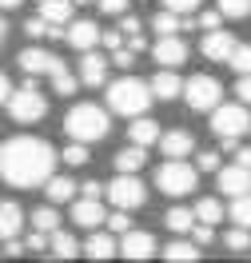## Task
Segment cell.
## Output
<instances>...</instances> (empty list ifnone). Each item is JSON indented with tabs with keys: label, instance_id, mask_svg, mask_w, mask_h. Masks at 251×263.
I'll list each match as a JSON object with an SVG mask.
<instances>
[{
	"label": "cell",
	"instance_id": "cell-1",
	"mask_svg": "<svg viewBox=\"0 0 251 263\" xmlns=\"http://www.w3.org/2000/svg\"><path fill=\"white\" fill-rule=\"evenodd\" d=\"M56 148L40 136H12L0 144V180L8 187H40L56 176Z\"/></svg>",
	"mask_w": 251,
	"mask_h": 263
},
{
	"label": "cell",
	"instance_id": "cell-2",
	"mask_svg": "<svg viewBox=\"0 0 251 263\" xmlns=\"http://www.w3.org/2000/svg\"><path fill=\"white\" fill-rule=\"evenodd\" d=\"M151 80L144 84L140 76H120V80H112L108 84V108L116 116H144L148 112V104H151Z\"/></svg>",
	"mask_w": 251,
	"mask_h": 263
},
{
	"label": "cell",
	"instance_id": "cell-3",
	"mask_svg": "<svg viewBox=\"0 0 251 263\" xmlns=\"http://www.w3.org/2000/svg\"><path fill=\"white\" fill-rule=\"evenodd\" d=\"M108 112L104 108H96V104H76L72 112L64 116V132L68 140H84V144H96V140H104L108 136Z\"/></svg>",
	"mask_w": 251,
	"mask_h": 263
},
{
	"label": "cell",
	"instance_id": "cell-4",
	"mask_svg": "<svg viewBox=\"0 0 251 263\" xmlns=\"http://www.w3.org/2000/svg\"><path fill=\"white\" fill-rule=\"evenodd\" d=\"M8 116H12L16 124H36V120L48 116V100H44V92L32 84V76H28V84L12 88V96H8Z\"/></svg>",
	"mask_w": 251,
	"mask_h": 263
},
{
	"label": "cell",
	"instance_id": "cell-5",
	"mask_svg": "<svg viewBox=\"0 0 251 263\" xmlns=\"http://www.w3.org/2000/svg\"><path fill=\"white\" fill-rule=\"evenodd\" d=\"M196 183H200V167L184 164V160H167V164L156 167V187L164 192V196H187V192H196Z\"/></svg>",
	"mask_w": 251,
	"mask_h": 263
},
{
	"label": "cell",
	"instance_id": "cell-6",
	"mask_svg": "<svg viewBox=\"0 0 251 263\" xmlns=\"http://www.w3.org/2000/svg\"><path fill=\"white\" fill-rule=\"evenodd\" d=\"M108 199H112V208L136 212V208H144V199H148V187L136 180V172H116V180L108 183Z\"/></svg>",
	"mask_w": 251,
	"mask_h": 263
},
{
	"label": "cell",
	"instance_id": "cell-7",
	"mask_svg": "<svg viewBox=\"0 0 251 263\" xmlns=\"http://www.w3.org/2000/svg\"><path fill=\"white\" fill-rule=\"evenodd\" d=\"M251 104H219L216 112H207L211 116V132L216 136H243V132H251V112H247Z\"/></svg>",
	"mask_w": 251,
	"mask_h": 263
},
{
	"label": "cell",
	"instance_id": "cell-8",
	"mask_svg": "<svg viewBox=\"0 0 251 263\" xmlns=\"http://www.w3.org/2000/svg\"><path fill=\"white\" fill-rule=\"evenodd\" d=\"M184 96H187V108L191 112H216L219 100H223V84L211 80V76H191L184 84Z\"/></svg>",
	"mask_w": 251,
	"mask_h": 263
},
{
	"label": "cell",
	"instance_id": "cell-9",
	"mask_svg": "<svg viewBox=\"0 0 251 263\" xmlns=\"http://www.w3.org/2000/svg\"><path fill=\"white\" fill-rule=\"evenodd\" d=\"M216 187H219V196H247L251 192V167L247 164H239L235 160L231 167H219V176H216Z\"/></svg>",
	"mask_w": 251,
	"mask_h": 263
},
{
	"label": "cell",
	"instance_id": "cell-10",
	"mask_svg": "<svg viewBox=\"0 0 251 263\" xmlns=\"http://www.w3.org/2000/svg\"><path fill=\"white\" fill-rule=\"evenodd\" d=\"M16 64H20V72H24V76H52L56 68L64 64V60H56L48 48H24V52L16 56Z\"/></svg>",
	"mask_w": 251,
	"mask_h": 263
},
{
	"label": "cell",
	"instance_id": "cell-11",
	"mask_svg": "<svg viewBox=\"0 0 251 263\" xmlns=\"http://www.w3.org/2000/svg\"><path fill=\"white\" fill-rule=\"evenodd\" d=\"M120 255L124 259H132V263H140V259H151L156 255V235H148V231H124L120 235Z\"/></svg>",
	"mask_w": 251,
	"mask_h": 263
},
{
	"label": "cell",
	"instance_id": "cell-12",
	"mask_svg": "<svg viewBox=\"0 0 251 263\" xmlns=\"http://www.w3.org/2000/svg\"><path fill=\"white\" fill-rule=\"evenodd\" d=\"M235 44H239V40H235L231 32H223V28H211V32L203 36L200 52L207 56V60H211V64H227V60H231V52H235Z\"/></svg>",
	"mask_w": 251,
	"mask_h": 263
},
{
	"label": "cell",
	"instance_id": "cell-13",
	"mask_svg": "<svg viewBox=\"0 0 251 263\" xmlns=\"http://www.w3.org/2000/svg\"><path fill=\"white\" fill-rule=\"evenodd\" d=\"M72 223H76V228H88V231H96L100 223H108V212L100 208V199H92V196H80L76 203H72Z\"/></svg>",
	"mask_w": 251,
	"mask_h": 263
},
{
	"label": "cell",
	"instance_id": "cell-14",
	"mask_svg": "<svg viewBox=\"0 0 251 263\" xmlns=\"http://www.w3.org/2000/svg\"><path fill=\"white\" fill-rule=\"evenodd\" d=\"M108 64H112V56H100L96 48H88L80 60V84H88V88L108 84Z\"/></svg>",
	"mask_w": 251,
	"mask_h": 263
},
{
	"label": "cell",
	"instance_id": "cell-15",
	"mask_svg": "<svg viewBox=\"0 0 251 263\" xmlns=\"http://www.w3.org/2000/svg\"><path fill=\"white\" fill-rule=\"evenodd\" d=\"M64 40H68L76 52H88V48H96V44L104 40V28H100V24H92V20H72Z\"/></svg>",
	"mask_w": 251,
	"mask_h": 263
},
{
	"label": "cell",
	"instance_id": "cell-16",
	"mask_svg": "<svg viewBox=\"0 0 251 263\" xmlns=\"http://www.w3.org/2000/svg\"><path fill=\"white\" fill-rule=\"evenodd\" d=\"M151 56H156L164 68H180L187 60V44L180 40V36H160V40L151 44Z\"/></svg>",
	"mask_w": 251,
	"mask_h": 263
},
{
	"label": "cell",
	"instance_id": "cell-17",
	"mask_svg": "<svg viewBox=\"0 0 251 263\" xmlns=\"http://www.w3.org/2000/svg\"><path fill=\"white\" fill-rule=\"evenodd\" d=\"M84 255H88V259H96V263L116 259V255H120L116 231H92V235H88V243H84Z\"/></svg>",
	"mask_w": 251,
	"mask_h": 263
},
{
	"label": "cell",
	"instance_id": "cell-18",
	"mask_svg": "<svg viewBox=\"0 0 251 263\" xmlns=\"http://www.w3.org/2000/svg\"><path fill=\"white\" fill-rule=\"evenodd\" d=\"M160 152H164L167 160H184L187 152H196V136L184 128H176V132H164L160 136Z\"/></svg>",
	"mask_w": 251,
	"mask_h": 263
},
{
	"label": "cell",
	"instance_id": "cell-19",
	"mask_svg": "<svg viewBox=\"0 0 251 263\" xmlns=\"http://www.w3.org/2000/svg\"><path fill=\"white\" fill-rule=\"evenodd\" d=\"M20 228H24V212H20V203L4 199V203H0V243H4V239H16Z\"/></svg>",
	"mask_w": 251,
	"mask_h": 263
},
{
	"label": "cell",
	"instance_id": "cell-20",
	"mask_svg": "<svg viewBox=\"0 0 251 263\" xmlns=\"http://www.w3.org/2000/svg\"><path fill=\"white\" fill-rule=\"evenodd\" d=\"M160 255H164L167 263H196L203 251H200V243H196V239L187 235V239H171V243H167Z\"/></svg>",
	"mask_w": 251,
	"mask_h": 263
},
{
	"label": "cell",
	"instance_id": "cell-21",
	"mask_svg": "<svg viewBox=\"0 0 251 263\" xmlns=\"http://www.w3.org/2000/svg\"><path fill=\"white\" fill-rule=\"evenodd\" d=\"M151 92H156V100H176V96H184V80L167 68V72H156L151 76Z\"/></svg>",
	"mask_w": 251,
	"mask_h": 263
},
{
	"label": "cell",
	"instance_id": "cell-22",
	"mask_svg": "<svg viewBox=\"0 0 251 263\" xmlns=\"http://www.w3.org/2000/svg\"><path fill=\"white\" fill-rule=\"evenodd\" d=\"M48 255L52 259H76V255H84V247L76 243V235H68V231H52V243H48Z\"/></svg>",
	"mask_w": 251,
	"mask_h": 263
},
{
	"label": "cell",
	"instance_id": "cell-23",
	"mask_svg": "<svg viewBox=\"0 0 251 263\" xmlns=\"http://www.w3.org/2000/svg\"><path fill=\"white\" fill-rule=\"evenodd\" d=\"M160 136H164L160 124L148 120V116H136V124H128V140H132V144H144V148H148V144H156Z\"/></svg>",
	"mask_w": 251,
	"mask_h": 263
},
{
	"label": "cell",
	"instance_id": "cell-24",
	"mask_svg": "<svg viewBox=\"0 0 251 263\" xmlns=\"http://www.w3.org/2000/svg\"><path fill=\"white\" fill-rule=\"evenodd\" d=\"M72 8H76V0H40V16L48 24H68Z\"/></svg>",
	"mask_w": 251,
	"mask_h": 263
},
{
	"label": "cell",
	"instance_id": "cell-25",
	"mask_svg": "<svg viewBox=\"0 0 251 263\" xmlns=\"http://www.w3.org/2000/svg\"><path fill=\"white\" fill-rule=\"evenodd\" d=\"M76 187H80V183H72L68 176H52V180L44 183V192H48V203H72Z\"/></svg>",
	"mask_w": 251,
	"mask_h": 263
},
{
	"label": "cell",
	"instance_id": "cell-26",
	"mask_svg": "<svg viewBox=\"0 0 251 263\" xmlns=\"http://www.w3.org/2000/svg\"><path fill=\"white\" fill-rule=\"evenodd\" d=\"M144 160H148V156H144V144H128V148L116 152V160H112V164H116V172H140Z\"/></svg>",
	"mask_w": 251,
	"mask_h": 263
},
{
	"label": "cell",
	"instance_id": "cell-27",
	"mask_svg": "<svg viewBox=\"0 0 251 263\" xmlns=\"http://www.w3.org/2000/svg\"><path fill=\"white\" fill-rule=\"evenodd\" d=\"M196 219H200V215L191 212V208H167V215H164V223L176 231V235H187V231L196 228Z\"/></svg>",
	"mask_w": 251,
	"mask_h": 263
},
{
	"label": "cell",
	"instance_id": "cell-28",
	"mask_svg": "<svg viewBox=\"0 0 251 263\" xmlns=\"http://www.w3.org/2000/svg\"><path fill=\"white\" fill-rule=\"evenodd\" d=\"M32 228H36V231H48V235L60 228V212H56V203H48V208H36V212H32Z\"/></svg>",
	"mask_w": 251,
	"mask_h": 263
},
{
	"label": "cell",
	"instance_id": "cell-29",
	"mask_svg": "<svg viewBox=\"0 0 251 263\" xmlns=\"http://www.w3.org/2000/svg\"><path fill=\"white\" fill-rule=\"evenodd\" d=\"M223 243H227V251H235V255L251 251V228H239V223H235V228L223 235Z\"/></svg>",
	"mask_w": 251,
	"mask_h": 263
},
{
	"label": "cell",
	"instance_id": "cell-30",
	"mask_svg": "<svg viewBox=\"0 0 251 263\" xmlns=\"http://www.w3.org/2000/svg\"><path fill=\"white\" fill-rule=\"evenodd\" d=\"M196 215H200L203 223H219V219H223V203H219L216 196H207V199H200V203H196Z\"/></svg>",
	"mask_w": 251,
	"mask_h": 263
},
{
	"label": "cell",
	"instance_id": "cell-31",
	"mask_svg": "<svg viewBox=\"0 0 251 263\" xmlns=\"http://www.w3.org/2000/svg\"><path fill=\"white\" fill-rule=\"evenodd\" d=\"M48 80H52V92H56V96H72V92H76V76H72V72H68L64 64L56 68Z\"/></svg>",
	"mask_w": 251,
	"mask_h": 263
},
{
	"label": "cell",
	"instance_id": "cell-32",
	"mask_svg": "<svg viewBox=\"0 0 251 263\" xmlns=\"http://www.w3.org/2000/svg\"><path fill=\"white\" fill-rule=\"evenodd\" d=\"M227 215H231L239 228H251V192H247V196H235L231 208H227Z\"/></svg>",
	"mask_w": 251,
	"mask_h": 263
},
{
	"label": "cell",
	"instance_id": "cell-33",
	"mask_svg": "<svg viewBox=\"0 0 251 263\" xmlns=\"http://www.w3.org/2000/svg\"><path fill=\"white\" fill-rule=\"evenodd\" d=\"M151 28H156L160 36H176L180 28H184V24H180V12H171V8H164L160 16L151 20Z\"/></svg>",
	"mask_w": 251,
	"mask_h": 263
},
{
	"label": "cell",
	"instance_id": "cell-34",
	"mask_svg": "<svg viewBox=\"0 0 251 263\" xmlns=\"http://www.w3.org/2000/svg\"><path fill=\"white\" fill-rule=\"evenodd\" d=\"M60 160H64L68 167H84L88 164V144H84V140H72V144L60 152Z\"/></svg>",
	"mask_w": 251,
	"mask_h": 263
},
{
	"label": "cell",
	"instance_id": "cell-35",
	"mask_svg": "<svg viewBox=\"0 0 251 263\" xmlns=\"http://www.w3.org/2000/svg\"><path fill=\"white\" fill-rule=\"evenodd\" d=\"M227 64H231L239 76H247V72H251V44H235V52H231Z\"/></svg>",
	"mask_w": 251,
	"mask_h": 263
},
{
	"label": "cell",
	"instance_id": "cell-36",
	"mask_svg": "<svg viewBox=\"0 0 251 263\" xmlns=\"http://www.w3.org/2000/svg\"><path fill=\"white\" fill-rule=\"evenodd\" d=\"M219 12L227 20H243L251 12V0H219Z\"/></svg>",
	"mask_w": 251,
	"mask_h": 263
},
{
	"label": "cell",
	"instance_id": "cell-37",
	"mask_svg": "<svg viewBox=\"0 0 251 263\" xmlns=\"http://www.w3.org/2000/svg\"><path fill=\"white\" fill-rule=\"evenodd\" d=\"M108 231H116V235H124V231H132V212H124V208H116V212L108 215Z\"/></svg>",
	"mask_w": 251,
	"mask_h": 263
},
{
	"label": "cell",
	"instance_id": "cell-38",
	"mask_svg": "<svg viewBox=\"0 0 251 263\" xmlns=\"http://www.w3.org/2000/svg\"><path fill=\"white\" fill-rule=\"evenodd\" d=\"M187 235H191V239H196L200 247H207L211 239H216V223H203V219H196V228L187 231Z\"/></svg>",
	"mask_w": 251,
	"mask_h": 263
},
{
	"label": "cell",
	"instance_id": "cell-39",
	"mask_svg": "<svg viewBox=\"0 0 251 263\" xmlns=\"http://www.w3.org/2000/svg\"><path fill=\"white\" fill-rule=\"evenodd\" d=\"M48 20L44 16H32V20H24V36H28V40H40V36H48Z\"/></svg>",
	"mask_w": 251,
	"mask_h": 263
},
{
	"label": "cell",
	"instance_id": "cell-40",
	"mask_svg": "<svg viewBox=\"0 0 251 263\" xmlns=\"http://www.w3.org/2000/svg\"><path fill=\"white\" fill-rule=\"evenodd\" d=\"M124 36H128V32H124V28H108L100 44H104V48H108V52H116V48H124Z\"/></svg>",
	"mask_w": 251,
	"mask_h": 263
},
{
	"label": "cell",
	"instance_id": "cell-41",
	"mask_svg": "<svg viewBox=\"0 0 251 263\" xmlns=\"http://www.w3.org/2000/svg\"><path fill=\"white\" fill-rule=\"evenodd\" d=\"M203 0H164V8H171V12H180V16H187V12H196Z\"/></svg>",
	"mask_w": 251,
	"mask_h": 263
},
{
	"label": "cell",
	"instance_id": "cell-42",
	"mask_svg": "<svg viewBox=\"0 0 251 263\" xmlns=\"http://www.w3.org/2000/svg\"><path fill=\"white\" fill-rule=\"evenodd\" d=\"M196 167H200V172H219V152H200V156H196Z\"/></svg>",
	"mask_w": 251,
	"mask_h": 263
},
{
	"label": "cell",
	"instance_id": "cell-43",
	"mask_svg": "<svg viewBox=\"0 0 251 263\" xmlns=\"http://www.w3.org/2000/svg\"><path fill=\"white\" fill-rule=\"evenodd\" d=\"M100 4V12H108V16H124L128 12V0H96Z\"/></svg>",
	"mask_w": 251,
	"mask_h": 263
},
{
	"label": "cell",
	"instance_id": "cell-44",
	"mask_svg": "<svg viewBox=\"0 0 251 263\" xmlns=\"http://www.w3.org/2000/svg\"><path fill=\"white\" fill-rule=\"evenodd\" d=\"M219 20H223V12H219V4H216V8L200 12V28H207V32H211V28H219Z\"/></svg>",
	"mask_w": 251,
	"mask_h": 263
},
{
	"label": "cell",
	"instance_id": "cell-45",
	"mask_svg": "<svg viewBox=\"0 0 251 263\" xmlns=\"http://www.w3.org/2000/svg\"><path fill=\"white\" fill-rule=\"evenodd\" d=\"M112 64H116V68H132L136 64V52L132 48H116V52H112Z\"/></svg>",
	"mask_w": 251,
	"mask_h": 263
},
{
	"label": "cell",
	"instance_id": "cell-46",
	"mask_svg": "<svg viewBox=\"0 0 251 263\" xmlns=\"http://www.w3.org/2000/svg\"><path fill=\"white\" fill-rule=\"evenodd\" d=\"M80 192H84V196H92V199H100V196H108V183L88 180V183H80Z\"/></svg>",
	"mask_w": 251,
	"mask_h": 263
},
{
	"label": "cell",
	"instance_id": "cell-47",
	"mask_svg": "<svg viewBox=\"0 0 251 263\" xmlns=\"http://www.w3.org/2000/svg\"><path fill=\"white\" fill-rule=\"evenodd\" d=\"M235 96L243 100V104H251V72H247V76H239V80H235Z\"/></svg>",
	"mask_w": 251,
	"mask_h": 263
},
{
	"label": "cell",
	"instance_id": "cell-48",
	"mask_svg": "<svg viewBox=\"0 0 251 263\" xmlns=\"http://www.w3.org/2000/svg\"><path fill=\"white\" fill-rule=\"evenodd\" d=\"M24 251H28V243H20V239H4V255H8V259H20Z\"/></svg>",
	"mask_w": 251,
	"mask_h": 263
},
{
	"label": "cell",
	"instance_id": "cell-49",
	"mask_svg": "<svg viewBox=\"0 0 251 263\" xmlns=\"http://www.w3.org/2000/svg\"><path fill=\"white\" fill-rule=\"evenodd\" d=\"M128 48H132V52H144V48H148L144 32H128Z\"/></svg>",
	"mask_w": 251,
	"mask_h": 263
},
{
	"label": "cell",
	"instance_id": "cell-50",
	"mask_svg": "<svg viewBox=\"0 0 251 263\" xmlns=\"http://www.w3.org/2000/svg\"><path fill=\"white\" fill-rule=\"evenodd\" d=\"M120 28H124V32H140L144 24H140V20H136L132 12H124V20H120Z\"/></svg>",
	"mask_w": 251,
	"mask_h": 263
},
{
	"label": "cell",
	"instance_id": "cell-51",
	"mask_svg": "<svg viewBox=\"0 0 251 263\" xmlns=\"http://www.w3.org/2000/svg\"><path fill=\"white\" fill-rule=\"evenodd\" d=\"M8 96H12V84H8V76L0 72V104H8Z\"/></svg>",
	"mask_w": 251,
	"mask_h": 263
},
{
	"label": "cell",
	"instance_id": "cell-52",
	"mask_svg": "<svg viewBox=\"0 0 251 263\" xmlns=\"http://www.w3.org/2000/svg\"><path fill=\"white\" fill-rule=\"evenodd\" d=\"M235 156H239V164H247V167H251V148H239Z\"/></svg>",
	"mask_w": 251,
	"mask_h": 263
},
{
	"label": "cell",
	"instance_id": "cell-53",
	"mask_svg": "<svg viewBox=\"0 0 251 263\" xmlns=\"http://www.w3.org/2000/svg\"><path fill=\"white\" fill-rule=\"evenodd\" d=\"M20 0H0V8H4V12H8V8H16Z\"/></svg>",
	"mask_w": 251,
	"mask_h": 263
},
{
	"label": "cell",
	"instance_id": "cell-54",
	"mask_svg": "<svg viewBox=\"0 0 251 263\" xmlns=\"http://www.w3.org/2000/svg\"><path fill=\"white\" fill-rule=\"evenodd\" d=\"M4 36H8V24H4V20H0V44H4Z\"/></svg>",
	"mask_w": 251,
	"mask_h": 263
},
{
	"label": "cell",
	"instance_id": "cell-55",
	"mask_svg": "<svg viewBox=\"0 0 251 263\" xmlns=\"http://www.w3.org/2000/svg\"><path fill=\"white\" fill-rule=\"evenodd\" d=\"M76 4H92V0H76Z\"/></svg>",
	"mask_w": 251,
	"mask_h": 263
}]
</instances>
